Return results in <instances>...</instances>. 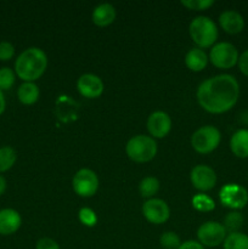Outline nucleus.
<instances>
[{
	"instance_id": "nucleus-21",
	"label": "nucleus",
	"mask_w": 248,
	"mask_h": 249,
	"mask_svg": "<svg viewBox=\"0 0 248 249\" xmlns=\"http://www.w3.org/2000/svg\"><path fill=\"white\" fill-rule=\"evenodd\" d=\"M17 160V153L11 146L0 147V174L7 172L15 165Z\"/></svg>"
},
{
	"instance_id": "nucleus-5",
	"label": "nucleus",
	"mask_w": 248,
	"mask_h": 249,
	"mask_svg": "<svg viewBox=\"0 0 248 249\" xmlns=\"http://www.w3.org/2000/svg\"><path fill=\"white\" fill-rule=\"evenodd\" d=\"M220 131L213 125L202 126V128L197 129L191 136L192 148L201 155L213 152L220 145Z\"/></svg>"
},
{
	"instance_id": "nucleus-10",
	"label": "nucleus",
	"mask_w": 248,
	"mask_h": 249,
	"mask_svg": "<svg viewBox=\"0 0 248 249\" xmlns=\"http://www.w3.org/2000/svg\"><path fill=\"white\" fill-rule=\"evenodd\" d=\"M142 214L148 223L160 225L169 219L170 209L163 199L151 198L143 203Z\"/></svg>"
},
{
	"instance_id": "nucleus-24",
	"label": "nucleus",
	"mask_w": 248,
	"mask_h": 249,
	"mask_svg": "<svg viewBox=\"0 0 248 249\" xmlns=\"http://www.w3.org/2000/svg\"><path fill=\"white\" fill-rule=\"evenodd\" d=\"M224 228H225L226 232H240V229L243 225V216L240 212L233 211L230 212L228 215L224 219Z\"/></svg>"
},
{
	"instance_id": "nucleus-29",
	"label": "nucleus",
	"mask_w": 248,
	"mask_h": 249,
	"mask_svg": "<svg viewBox=\"0 0 248 249\" xmlns=\"http://www.w3.org/2000/svg\"><path fill=\"white\" fill-rule=\"evenodd\" d=\"M15 56V46L10 41H0V61H10Z\"/></svg>"
},
{
	"instance_id": "nucleus-22",
	"label": "nucleus",
	"mask_w": 248,
	"mask_h": 249,
	"mask_svg": "<svg viewBox=\"0 0 248 249\" xmlns=\"http://www.w3.org/2000/svg\"><path fill=\"white\" fill-rule=\"evenodd\" d=\"M223 247L224 249H248V236L242 232L228 233Z\"/></svg>"
},
{
	"instance_id": "nucleus-1",
	"label": "nucleus",
	"mask_w": 248,
	"mask_h": 249,
	"mask_svg": "<svg viewBox=\"0 0 248 249\" xmlns=\"http://www.w3.org/2000/svg\"><path fill=\"white\" fill-rule=\"evenodd\" d=\"M198 105L213 114L230 111L240 97V84L231 74H219L199 84L196 92Z\"/></svg>"
},
{
	"instance_id": "nucleus-8",
	"label": "nucleus",
	"mask_w": 248,
	"mask_h": 249,
	"mask_svg": "<svg viewBox=\"0 0 248 249\" xmlns=\"http://www.w3.org/2000/svg\"><path fill=\"white\" fill-rule=\"evenodd\" d=\"M73 191L80 197H92L99 189V178L96 173L88 168L79 169L72 180Z\"/></svg>"
},
{
	"instance_id": "nucleus-31",
	"label": "nucleus",
	"mask_w": 248,
	"mask_h": 249,
	"mask_svg": "<svg viewBox=\"0 0 248 249\" xmlns=\"http://www.w3.org/2000/svg\"><path fill=\"white\" fill-rule=\"evenodd\" d=\"M238 68H240L241 73L248 77V50L243 51L238 57Z\"/></svg>"
},
{
	"instance_id": "nucleus-9",
	"label": "nucleus",
	"mask_w": 248,
	"mask_h": 249,
	"mask_svg": "<svg viewBox=\"0 0 248 249\" xmlns=\"http://www.w3.org/2000/svg\"><path fill=\"white\" fill-rule=\"evenodd\" d=\"M221 204L232 211H240L248 203V192L238 184H226L219 192Z\"/></svg>"
},
{
	"instance_id": "nucleus-7",
	"label": "nucleus",
	"mask_w": 248,
	"mask_h": 249,
	"mask_svg": "<svg viewBox=\"0 0 248 249\" xmlns=\"http://www.w3.org/2000/svg\"><path fill=\"white\" fill-rule=\"evenodd\" d=\"M226 236L225 228L218 221H206L197 230V238L203 247H218L223 245Z\"/></svg>"
},
{
	"instance_id": "nucleus-33",
	"label": "nucleus",
	"mask_w": 248,
	"mask_h": 249,
	"mask_svg": "<svg viewBox=\"0 0 248 249\" xmlns=\"http://www.w3.org/2000/svg\"><path fill=\"white\" fill-rule=\"evenodd\" d=\"M5 108H6V100H5L4 92L0 90V116L5 112Z\"/></svg>"
},
{
	"instance_id": "nucleus-2",
	"label": "nucleus",
	"mask_w": 248,
	"mask_h": 249,
	"mask_svg": "<svg viewBox=\"0 0 248 249\" xmlns=\"http://www.w3.org/2000/svg\"><path fill=\"white\" fill-rule=\"evenodd\" d=\"M46 68L48 56L35 46L22 51L15 61V73L23 82L34 83L45 73Z\"/></svg>"
},
{
	"instance_id": "nucleus-26",
	"label": "nucleus",
	"mask_w": 248,
	"mask_h": 249,
	"mask_svg": "<svg viewBox=\"0 0 248 249\" xmlns=\"http://www.w3.org/2000/svg\"><path fill=\"white\" fill-rule=\"evenodd\" d=\"M159 243L162 248L164 249H179L182 242L177 233L172 232V231H167V232L160 235Z\"/></svg>"
},
{
	"instance_id": "nucleus-34",
	"label": "nucleus",
	"mask_w": 248,
	"mask_h": 249,
	"mask_svg": "<svg viewBox=\"0 0 248 249\" xmlns=\"http://www.w3.org/2000/svg\"><path fill=\"white\" fill-rule=\"evenodd\" d=\"M6 189H7L6 179H5V178L0 174V196H2V195L5 194Z\"/></svg>"
},
{
	"instance_id": "nucleus-27",
	"label": "nucleus",
	"mask_w": 248,
	"mask_h": 249,
	"mask_svg": "<svg viewBox=\"0 0 248 249\" xmlns=\"http://www.w3.org/2000/svg\"><path fill=\"white\" fill-rule=\"evenodd\" d=\"M79 221L83 224L84 226H88V228H92V226L96 225L97 223V216L96 213H95L92 209L87 208H82L79 211Z\"/></svg>"
},
{
	"instance_id": "nucleus-13",
	"label": "nucleus",
	"mask_w": 248,
	"mask_h": 249,
	"mask_svg": "<svg viewBox=\"0 0 248 249\" xmlns=\"http://www.w3.org/2000/svg\"><path fill=\"white\" fill-rule=\"evenodd\" d=\"M147 130L151 138L163 139L172 130V118L163 111H156L147 119Z\"/></svg>"
},
{
	"instance_id": "nucleus-28",
	"label": "nucleus",
	"mask_w": 248,
	"mask_h": 249,
	"mask_svg": "<svg viewBox=\"0 0 248 249\" xmlns=\"http://www.w3.org/2000/svg\"><path fill=\"white\" fill-rule=\"evenodd\" d=\"M213 0H182V6L187 7L189 10H195V11H203L208 7L213 6Z\"/></svg>"
},
{
	"instance_id": "nucleus-25",
	"label": "nucleus",
	"mask_w": 248,
	"mask_h": 249,
	"mask_svg": "<svg viewBox=\"0 0 248 249\" xmlns=\"http://www.w3.org/2000/svg\"><path fill=\"white\" fill-rule=\"evenodd\" d=\"M16 82V73L10 67L0 68V90L2 92L10 90Z\"/></svg>"
},
{
	"instance_id": "nucleus-30",
	"label": "nucleus",
	"mask_w": 248,
	"mask_h": 249,
	"mask_svg": "<svg viewBox=\"0 0 248 249\" xmlns=\"http://www.w3.org/2000/svg\"><path fill=\"white\" fill-rule=\"evenodd\" d=\"M35 249H61V248L55 240L49 237H44V238H40V240L36 242Z\"/></svg>"
},
{
	"instance_id": "nucleus-17",
	"label": "nucleus",
	"mask_w": 248,
	"mask_h": 249,
	"mask_svg": "<svg viewBox=\"0 0 248 249\" xmlns=\"http://www.w3.org/2000/svg\"><path fill=\"white\" fill-rule=\"evenodd\" d=\"M209 57L204 50L199 48H192L191 50L187 51L185 56V65L192 72H201L208 65Z\"/></svg>"
},
{
	"instance_id": "nucleus-18",
	"label": "nucleus",
	"mask_w": 248,
	"mask_h": 249,
	"mask_svg": "<svg viewBox=\"0 0 248 249\" xmlns=\"http://www.w3.org/2000/svg\"><path fill=\"white\" fill-rule=\"evenodd\" d=\"M231 152L238 158H248V129H240L230 139Z\"/></svg>"
},
{
	"instance_id": "nucleus-3",
	"label": "nucleus",
	"mask_w": 248,
	"mask_h": 249,
	"mask_svg": "<svg viewBox=\"0 0 248 249\" xmlns=\"http://www.w3.org/2000/svg\"><path fill=\"white\" fill-rule=\"evenodd\" d=\"M189 33L197 48L202 50L215 45L219 36L218 27L207 16H198L192 19L189 27Z\"/></svg>"
},
{
	"instance_id": "nucleus-6",
	"label": "nucleus",
	"mask_w": 248,
	"mask_h": 249,
	"mask_svg": "<svg viewBox=\"0 0 248 249\" xmlns=\"http://www.w3.org/2000/svg\"><path fill=\"white\" fill-rule=\"evenodd\" d=\"M240 53L235 45L228 41H221L212 46L209 53V61L219 70H230L238 62Z\"/></svg>"
},
{
	"instance_id": "nucleus-4",
	"label": "nucleus",
	"mask_w": 248,
	"mask_h": 249,
	"mask_svg": "<svg viewBox=\"0 0 248 249\" xmlns=\"http://www.w3.org/2000/svg\"><path fill=\"white\" fill-rule=\"evenodd\" d=\"M125 152L133 162L147 163L157 155V142L147 135L133 136L126 142Z\"/></svg>"
},
{
	"instance_id": "nucleus-23",
	"label": "nucleus",
	"mask_w": 248,
	"mask_h": 249,
	"mask_svg": "<svg viewBox=\"0 0 248 249\" xmlns=\"http://www.w3.org/2000/svg\"><path fill=\"white\" fill-rule=\"evenodd\" d=\"M192 207L196 209L197 212H203V213H207V212H212L214 208H215V202L212 197H209L208 195L204 194H197L192 197Z\"/></svg>"
},
{
	"instance_id": "nucleus-12",
	"label": "nucleus",
	"mask_w": 248,
	"mask_h": 249,
	"mask_svg": "<svg viewBox=\"0 0 248 249\" xmlns=\"http://www.w3.org/2000/svg\"><path fill=\"white\" fill-rule=\"evenodd\" d=\"M77 89L83 97L87 99H97L105 90L104 82L101 78L92 73L82 74L77 80Z\"/></svg>"
},
{
	"instance_id": "nucleus-20",
	"label": "nucleus",
	"mask_w": 248,
	"mask_h": 249,
	"mask_svg": "<svg viewBox=\"0 0 248 249\" xmlns=\"http://www.w3.org/2000/svg\"><path fill=\"white\" fill-rule=\"evenodd\" d=\"M159 180L155 177H146L143 178L139 185V191L143 198H153L156 194L159 191Z\"/></svg>"
},
{
	"instance_id": "nucleus-14",
	"label": "nucleus",
	"mask_w": 248,
	"mask_h": 249,
	"mask_svg": "<svg viewBox=\"0 0 248 249\" xmlns=\"http://www.w3.org/2000/svg\"><path fill=\"white\" fill-rule=\"evenodd\" d=\"M21 225L22 218L18 212L12 208L0 209V235H14L18 231Z\"/></svg>"
},
{
	"instance_id": "nucleus-32",
	"label": "nucleus",
	"mask_w": 248,
	"mask_h": 249,
	"mask_svg": "<svg viewBox=\"0 0 248 249\" xmlns=\"http://www.w3.org/2000/svg\"><path fill=\"white\" fill-rule=\"evenodd\" d=\"M179 249H204V247L198 242V241L189 240L182 242L181 245H180Z\"/></svg>"
},
{
	"instance_id": "nucleus-15",
	"label": "nucleus",
	"mask_w": 248,
	"mask_h": 249,
	"mask_svg": "<svg viewBox=\"0 0 248 249\" xmlns=\"http://www.w3.org/2000/svg\"><path fill=\"white\" fill-rule=\"evenodd\" d=\"M219 24L228 34H238L245 28V19L236 10H226L219 16Z\"/></svg>"
},
{
	"instance_id": "nucleus-19",
	"label": "nucleus",
	"mask_w": 248,
	"mask_h": 249,
	"mask_svg": "<svg viewBox=\"0 0 248 249\" xmlns=\"http://www.w3.org/2000/svg\"><path fill=\"white\" fill-rule=\"evenodd\" d=\"M39 88L35 83L24 82L23 84L19 85L18 90H17V97H18L19 102L26 106H31L34 105L39 100Z\"/></svg>"
},
{
	"instance_id": "nucleus-11",
	"label": "nucleus",
	"mask_w": 248,
	"mask_h": 249,
	"mask_svg": "<svg viewBox=\"0 0 248 249\" xmlns=\"http://www.w3.org/2000/svg\"><path fill=\"white\" fill-rule=\"evenodd\" d=\"M190 180L195 189L201 192L214 189L216 184V174L211 167L206 164H198L192 168L190 173Z\"/></svg>"
},
{
	"instance_id": "nucleus-16",
	"label": "nucleus",
	"mask_w": 248,
	"mask_h": 249,
	"mask_svg": "<svg viewBox=\"0 0 248 249\" xmlns=\"http://www.w3.org/2000/svg\"><path fill=\"white\" fill-rule=\"evenodd\" d=\"M116 16L117 12L113 5L104 2V4H100L95 7L91 15V19L97 27H107L113 23Z\"/></svg>"
}]
</instances>
